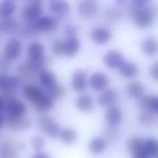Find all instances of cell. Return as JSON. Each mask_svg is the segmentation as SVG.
Masks as SVG:
<instances>
[{
    "label": "cell",
    "mask_w": 158,
    "mask_h": 158,
    "mask_svg": "<svg viewBox=\"0 0 158 158\" xmlns=\"http://www.w3.org/2000/svg\"><path fill=\"white\" fill-rule=\"evenodd\" d=\"M128 13L138 28L147 29L153 25L154 20L158 15V8L156 6H143L131 1L128 7Z\"/></svg>",
    "instance_id": "1"
},
{
    "label": "cell",
    "mask_w": 158,
    "mask_h": 158,
    "mask_svg": "<svg viewBox=\"0 0 158 158\" xmlns=\"http://www.w3.org/2000/svg\"><path fill=\"white\" fill-rule=\"evenodd\" d=\"M44 13V7L39 1H29L21 10V16L27 22H35Z\"/></svg>",
    "instance_id": "2"
},
{
    "label": "cell",
    "mask_w": 158,
    "mask_h": 158,
    "mask_svg": "<svg viewBox=\"0 0 158 158\" xmlns=\"http://www.w3.org/2000/svg\"><path fill=\"white\" fill-rule=\"evenodd\" d=\"M23 52V42L20 38L12 37L6 42L3 48V54L11 62L16 61L22 55Z\"/></svg>",
    "instance_id": "3"
},
{
    "label": "cell",
    "mask_w": 158,
    "mask_h": 158,
    "mask_svg": "<svg viewBox=\"0 0 158 158\" xmlns=\"http://www.w3.org/2000/svg\"><path fill=\"white\" fill-rule=\"evenodd\" d=\"M28 59L33 61L38 67L41 69L42 66L46 64V57H44V47L42 44L38 41H33L28 44L27 48Z\"/></svg>",
    "instance_id": "4"
},
{
    "label": "cell",
    "mask_w": 158,
    "mask_h": 158,
    "mask_svg": "<svg viewBox=\"0 0 158 158\" xmlns=\"http://www.w3.org/2000/svg\"><path fill=\"white\" fill-rule=\"evenodd\" d=\"M38 127L40 131L46 133L50 138L55 139L60 134V126L54 118L50 116H41L38 119Z\"/></svg>",
    "instance_id": "5"
},
{
    "label": "cell",
    "mask_w": 158,
    "mask_h": 158,
    "mask_svg": "<svg viewBox=\"0 0 158 158\" xmlns=\"http://www.w3.org/2000/svg\"><path fill=\"white\" fill-rule=\"evenodd\" d=\"M90 38L98 46H104L113 39V33L110 31V29L106 27L98 26L91 29Z\"/></svg>",
    "instance_id": "6"
},
{
    "label": "cell",
    "mask_w": 158,
    "mask_h": 158,
    "mask_svg": "<svg viewBox=\"0 0 158 158\" xmlns=\"http://www.w3.org/2000/svg\"><path fill=\"white\" fill-rule=\"evenodd\" d=\"M35 25L36 29L39 33H49V31H53L57 28L59 26V22L55 18L49 15H41L38 20L33 22Z\"/></svg>",
    "instance_id": "7"
},
{
    "label": "cell",
    "mask_w": 158,
    "mask_h": 158,
    "mask_svg": "<svg viewBox=\"0 0 158 158\" xmlns=\"http://www.w3.org/2000/svg\"><path fill=\"white\" fill-rule=\"evenodd\" d=\"M6 113H7L8 117H20V116H25L26 114V105L24 102H22L21 100H18L16 98L7 101L5 108Z\"/></svg>",
    "instance_id": "8"
},
{
    "label": "cell",
    "mask_w": 158,
    "mask_h": 158,
    "mask_svg": "<svg viewBox=\"0 0 158 158\" xmlns=\"http://www.w3.org/2000/svg\"><path fill=\"white\" fill-rule=\"evenodd\" d=\"M72 88L76 92H85L88 86V76L87 72L84 69H77L72 76Z\"/></svg>",
    "instance_id": "9"
},
{
    "label": "cell",
    "mask_w": 158,
    "mask_h": 158,
    "mask_svg": "<svg viewBox=\"0 0 158 158\" xmlns=\"http://www.w3.org/2000/svg\"><path fill=\"white\" fill-rule=\"evenodd\" d=\"M79 14L85 19H91L97 15L99 5L95 0H80L78 2Z\"/></svg>",
    "instance_id": "10"
},
{
    "label": "cell",
    "mask_w": 158,
    "mask_h": 158,
    "mask_svg": "<svg viewBox=\"0 0 158 158\" xmlns=\"http://www.w3.org/2000/svg\"><path fill=\"white\" fill-rule=\"evenodd\" d=\"M110 79L107 75L103 72H94L89 78V85L94 91H103L107 89Z\"/></svg>",
    "instance_id": "11"
},
{
    "label": "cell",
    "mask_w": 158,
    "mask_h": 158,
    "mask_svg": "<svg viewBox=\"0 0 158 158\" xmlns=\"http://www.w3.org/2000/svg\"><path fill=\"white\" fill-rule=\"evenodd\" d=\"M103 62L106 67H108L110 69H116L123 65L125 59H123V53L119 52L118 50H110L104 55Z\"/></svg>",
    "instance_id": "12"
},
{
    "label": "cell",
    "mask_w": 158,
    "mask_h": 158,
    "mask_svg": "<svg viewBox=\"0 0 158 158\" xmlns=\"http://www.w3.org/2000/svg\"><path fill=\"white\" fill-rule=\"evenodd\" d=\"M49 10L60 18L68 15L70 12V5L67 0H49Z\"/></svg>",
    "instance_id": "13"
},
{
    "label": "cell",
    "mask_w": 158,
    "mask_h": 158,
    "mask_svg": "<svg viewBox=\"0 0 158 158\" xmlns=\"http://www.w3.org/2000/svg\"><path fill=\"white\" fill-rule=\"evenodd\" d=\"M118 101V93L115 89H105L98 98V103L102 107H110Z\"/></svg>",
    "instance_id": "14"
},
{
    "label": "cell",
    "mask_w": 158,
    "mask_h": 158,
    "mask_svg": "<svg viewBox=\"0 0 158 158\" xmlns=\"http://www.w3.org/2000/svg\"><path fill=\"white\" fill-rule=\"evenodd\" d=\"M7 125L10 129L16 130V131H22V130H27L31 127V121L26 116L8 117Z\"/></svg>",
    "instance_id": "15"
},
{
    "label": "cell",
    "mask_w": 158,
    "mask_h": 158,
    "mask_svg": "<svg viewBox=\"0 0 158 158\" xmlns=\"http://www.w3.org/2000/svg\"><path fill=\"white\" fill-rule=\"evenodd\" d=\"M40 68L31 60H26L18 66V73L23 78H33L37 72H40Z\"/></svg>",
    "instance_id": "16"
},
{
    "label": "cell",
    "mask_w": 158,
    "mask_h": 158,
    "mask_svg": "<svg viewBox=\"0 0 158 158\" xmlns=\"http://www.w3.org/2000/svg\"><path fill=\"white\" fill-rule=\"evenodd\" d=\"M54 106V99L51 98L48 93H44L36 102H34V107L39 113H47L52 110Z\"/></svg>",
    "instance_id": "17"
},
{
    "label": "cell",
    "mask_w": 158,
    "mask_h": 158,
    "mask_svg": "<svg viewBox=\"0 0 158 158\" xmlns=\"http://www.w3.org/2000/svg\"><path fill=\"white\" fill-rule=\"evenodd\" d=\"M20 24H19L18 20L11 18L7 19H0V33L3 34H15L20 31Z\"/></svg>",
    "instance_id": "18"
},
{
    "label": "cell",
    "mask_w": 158,
    "mask_h": 158,
    "mask_svg": "<svg viewBox=\"0 0 158 158\" xmlns=\"http://www.w3.org/2000/svg\"><path fill=\"white\" fill-rule=\"evenodd\" d=\"M123 120V112L120 108L113 105L107 107L105 113V121L108 126H118Z\"/></svg>",
    "instance_id": "19"
},
{
    "label": "cell",
    "mask_w": 158,
    "mask_h": 158,
    "mask_svg": "<svg viewBox=\"0 0 158 158\" xmlns=\"http://www.w3.org/2000/svg\"><path fill=\"white\" fill-rule=\"evenodd\" d=\"M75 105H76L77 110L82 113H90V112H92L93 108H94L92 98L89 94H86V93L79 95V97L77 98L76 102H75Z\"/></svg>",
    "instance_id": "20"
},
{
    "label": "cell",
    "mask_w": 158,
    "mask_h": 158,
    "mask_svg": "<svg viewBox=\"0 0 158 158\" xmlns=\"http://www.w3.org/2000/svg\"><path fill=\"white\" fill-rule=\"evenodd\" d=\"M141 50L146 56H154L158 53V40L154 37L145 38L141 42Z\"/></svg>",
    "instance_id": "21"
},
{
    "label": "cell",
    "mask_w": 158,
    "mask_h": 158,
    "mask_svg": "<svg viewBox=\"0 0 158 158\" xmlns=\"http://www.w3.org/2000/svg\"><path fill=\"white\" fill-rule=\"evenodd\" d=\"M106 147H107V142L102 136H95V138L91 139L88 145L89 152L93 155H100V154L104 153Z\"/></svg>",
    "instance_id": "22"
},
{
    "label": "cell",
    "mask_w": 158,
    "mask_h": 158,
    "mask_svg": "<svg viewBox=\"0 0 158 158\" xmlns=\"http://www.w3.org/2000/svg\"><path fill=\"white\" fill-rule=\"evenodd\" d=\"M140 105L144 110L153 113L154 115H158V95H148L140 99Z\"/></svg>",
    "instance_id": "23"
},
{
    "label": "cell",
    "mask_w": 158,
    "mask_h": 158,
    "mask_svg": "<svg viewBox=\"0 0 158 158\" xmlns=\"http://www.w3.org/2000/svg\"><path fill=\"white\" fill-rule=\"evenodd\" d=\"M81 48V42L77 37H69L65 40V56L74 57Z\"/></svg>",
    "instance_id": "24"
},
{
    "label": "cell",
    "mask_w": 158,
    "mask_h": 158,
    "mask_svg": "<svg viewBox=\"0 0 158 158\" xmlns=\"http://www.w3.org/2000/svg\"><path fill=\"white\" fill-rule=\"evenodd\" d=\"M16 11V3L14 0L0 1V19L11 18Z\"/></svg>",
    "instance_id": "25"
},
{
    "label": "cell",
    "mask_w": 158,
    "mask_h": 158,
    "mask_svg": "<svg viewBox=\"0 0 158 158\" xmlns=\"http://www.w3.org/2000/svg\"><path fill=\"white\" fill-rule=\"evenodd\" d=\"M39 81L42 87L49 89L57 84V79L56 76L52 72L47 69H41L39 72Z\"/></svg>",
    "instance_id": "26"
},
{
    "label": "cell",
    "mask_w": 158,
    "mask_h": 158,
    "mask_svg": "<svg viewBox=\"0 0 158 158\" xmlns=\"http://www.w3.org/2000/svg\"><path fill=\"white\" fill-rule=\"evenodd\" d=\"M119 69V74L123 77L128 79L134 78V77L138 75L139 73V67L135 63L133 62H123V65L118 68Z\"/></svg>",
    "instance_id": "27"
},
{
    "label": "cell",
    "mask_w": 158,
    "mask_h": 158,
    "mask_svg": "<svg viewBox=\"0 0 158 158\" xmlns=\"http://www.w3.org/2000/svg\"><path fill=\"white\" fill-rule=\"evenodd\" d=\"M23 94L24 97L26 98L28 101L31 102H36L42 94V90L40 88H38L36 85H33V84H29V85H26V86L23 88Z\"/></svg>",
    "instance_id": "28"
},
{
    "label": "cell",
    "mask_w": 158,
    "mask_h": 158,
    "mask_svg": "<svg viewBox=\"0 0 158 158\" xmlns=\"http://www.w3.org/2000/svg\"><path fill=\"white\" fill-rule=\"evenodd\" d=\"M145 88L141 82L131 81L127 86V93L132 99H142L144 97Z\"/></svg>",
    "instance_id": "29"
},
{
    "label": "cell",
    "mask_w": 158,
    "mask_h": 158,
    "mask_svg": "<svg viewBox=\"0 0 158 158\" xmlns=\"http://www.w3.org/2000/svg\"><path fill=\"white\" fill-rule=\"evenodd\" d=\"M59 138L64 144L72 145L77 140V132L72 128H63V129L60 130Z\"/></svg>",
    "instance_id": "30"
},
{
    "label": "cell",
    "mask_w": 158,
    "mask_h": 158,
    "mask_svg": "<svg viewBox=\"0 0 158 158\" xmlns=\"http://www.w3.org/2000/svg\"><path fill=\"white\" fill-rule=\"evenodd\" d=\"M105 21L110 24H115V23H118L119 21L123 19V11H121L119 8L112 7L108 8L105 12Z\"/></svg>",
    "instance_id": "31"
},
{
    "label": "cell",
    "mask_w": 158,
    "mask_h": 158,
    "mask_svg": "<svg viewBox=\"0 0 158 158\" xmlns=\"http://www.w3.org/2000/svg\"><path fill=\"white\" fill-rule=\"evenodd\" d=\"M143 149L149 156H156L158 154V140L155 138H147L143 143Z\"/></svg>",
    "instance_id": "32"
},
{
    "label": "cell",
    "mask_w": 158,
    "mask_h": 158,
    "mask_svg": "<svg viewBox=\"0 0 158 158\" xmlns=\"http://www.w3.org/2000/svg\"><path fill=\"white\" fill-rule=\"evenodd\" d=\"M0 158H16V151L9 142L0 143Z\"/></svg>",
    "instance_id": "33"
},
{
    "label": "cell",
    "mask_w": 158,
    "mask_h": 158,
    "mask_svg": "<svg viewBox=\"0 0 158 158\" xmlns=\"http://www.w3.org/2000/svg\"><path fill=\"white\" fill-rule=\"evenodd\" d=\"M20 34L23 37L33 38V37H35V36H37L38 34H39V31L36 29L33 22H28L27 24H25L24 26L20 28Z\"/></svg>",
    "instance_id": "34"
},
{
    "label": "cell",
    "mask_w": 158,
    "mask_h": 158,
    "mask_svg": "<svg viewBox=\"0 0 158 158\" xmlns=\"http://www.w3.org/2000/svg\"><path fill=\"white\" fill-rule=\"evenodd\" d=\"M143 143H144V141L140 136H132L128 141V149L130 151V153L134 154L136 152L143 149Z\"/></svg>",
    "instance_id": "35"
},
{
    "label": "cell",
    "mask_w": 158,
    "mask_h": 158,
    "mask_svg": "<svg viewBox=\"0 0 158 158\" xmlns=\"http://www.w3.org/2000/svg\"><path fill=\"white\" fill-rule=\"evenodd\" d=\"M65 88L61 85H54L53 87L51 88L47 89V93L50 95L51 98H53L54 100H59V99H62V98L65 95Z\"/></svg>",
    "instance_id": "36"
},
{
    "label": "cell",
    "mask_w": 158,
    "mask_h": 158,
    "mask_svg": "<svg viewBox=\"0 0 158 158\" xmlns=\"http://www.w3.org/2000/svg\"><path fill=\"white\" fill-rule=\"evenodd\" d=\"M52 52L56 56H63L65 55V40L57 39L52 44Z\"/></svg>",
    "instance_id": "37"
},
{
    "label": "cell",
    "mask_w": 158,
    "mask_h": 158,
    "mask_svg": "<svg viewBox=\"0 0 158 158\" xmlns=\"http://www.w3.org/2000/svg\"><path fill=\"white\" fill-rule=\"evenodd\" d=\"M140 121L146 126H152L156 123V118L153 113L144 110V113H142V114L140 115Z\"/></svg>",
    "instance_id": "38"
},
{
    "label": "cell",
    "mask_w": 158,
    "mask_h": 158,
    "mask_svg": "<svg viewBox=\"0 0 158 158\" xmlns=\"http://www.w3.org/2000/svg\"><path fill=\"white\" fill-rule=\"evenodd\" d=\"M11 68V61L5 54H0V73H7Z\"/></svg>",
    "instance_id": "39"
},
{
    "label": "cell",
    "mask_w": 158,
    "mask_h": 158,
    "mask_svg": "<svg viewBox=\"0 0 158 158\" xmlns=\"http://www.w3.org/2000/svg\"><path fill=\"white\" fill-rule=\"evenodd\" d=\"M105 136L108 140H112V141L117 140L119 136V133H118V130L116 129V126H110L105 130Z\"/></svg>",
    "instance_id": "40"
},
{
    "label": "cell",
    "mask_w": 158,
    "mask_h": 158,
    "mask_svg": "<svg viewBox=\"0 0 158 158\" xmlns=\"http://www.w3.org/2000/svg\"><path fill=\"white\" fill-rule=\"evenodd\" d=\"M31 146L36 149V151H41L42 147L44 146V140L39 135H36L31 138Z\"/></svg>",
    "instance_id": "41"
},
{
    "label": "cell",
    "mask_w": 158,
    "mask_h": 158,
    "mask_svg": "<svg viewBox=\"0 0 158 158\" xmlns=\"http://www.w3.org/2000/svg\"><path fill=\"white\" fill-rule=\"evenodd\" d=\"M77 33H78V27H76L75 25H67L65 27V35L67 38L76 37Z\"/></svg>",
    "instance_id": "42"
},
{
    "label": "cell",
    "mask_w": 158,
    "mask_h": 158,
    "mask_svg": "<svg viewBox=\"0 0 158 158\" xmlns=\"http://www.w3.org/2000/svg\"><path fill=\"white\" fill-rule=\"evenodd\" d=\"M149 75H151L153 80L158 81V62L154 63L153 65L151 66V68H149Z\"/></svg>",
    "instance_id": "43"
},
{
    "label": "cell",
    "mask_w": 158,
    "mask_h": 158,
    "mask_svg": "<svg viewBox=\"0 0 158 158\" xmlns=\"http://www.w3.org/2000/svg\"><path fill=\"white\" fill-rule=\"evenodd\" d=\"M131 158H152V156H149L148 154L144 151V149H141V151L132 154Z\"/></svg>",
    "instance_id": "44"
},
{
    "label": "cell",
    "mask_w": 158,
    "mask_h": 158,
    "mask_svg": "<svg viewBox=\"0 0 158 158\" xmlns=\"http://www.w3.org/2000/svg\"><path fill=\"white\" fill-rule=\"evenodd\" d=\"M31 158H50V156H49V154H47L46 152L38 151L37 153L31 156Z\"/></svg>",
    "instance_id": "45"
},
{
    "label": "cell",
    "mask_w": 158,
    "mask_h": 158,
    "mask_svg": "<svg viewBox=\"0 0 158 158\" xmlns=\"http://www.w3.org/2000/svg\"><path fill=\"white\" fill-rule=\"evenodd\" d=\"M6 108V103H5V100H3L2 97H0V112H2L5 110Z\"/></svg>",
    "instance_id": "46"
},
{
    "label": "cell",
    "mask_w": 158,
    "mask_h": 158,
    "mask_svg": "<svg viewBox=\"0 0 158 158\" xmlns=\"http://www.w3.org/2000/svg\"><path fill=\"white\" fill-rule=\"evenodd\" d=\"M132 1H134L135 3H139V5H147V3L151 1V0H132Z\"/></svg>",
    "instance_id": "47"
},
{
    "label": "cell",
    "mask_w": 158,
    "mask_h": 158,
    "mask_svg": "<svg viewBox=\"0 0 158 158\" xmlns=\"http://www.w3.org/2000/svg\"><path fill=\"white\" fill-rule=\"evenodd\" d=\"M127 1H128V0H115V2H116L117 5H119V6L125 5V3H127Z\"/></svg>",
    "instance_id": "48"
},
{
    "label": "cell",
    "mask_w": 158,
    "mask_h": 158,
    "mask_svg": "<svg viewBox=\"0 0 158 158\" xmlns=\"http://www.w3.org/2000/svg\"><path fill=\"white\" fill-rule=\"evenodd\" d=\"M3 125H5V118H3V117L0 115V129L3 127Z\"/></svg>",
    "instance_id": "49"
},
{
    "label": "cell",
    "mask_w": 158,
    "mask_h": 158,
    "mask_svg": "<svg viewBox=\"0 0 158 158\" xmlns=\"http://www.w3.org/2000/svg\"><path fill=\"white\" fill-rule=\"evenodd\" d=\"M155 157H156V158H158V154H157V155H156V156H155Z\"/></svg>",
    "instance_id": "50"
}]
</instances>
